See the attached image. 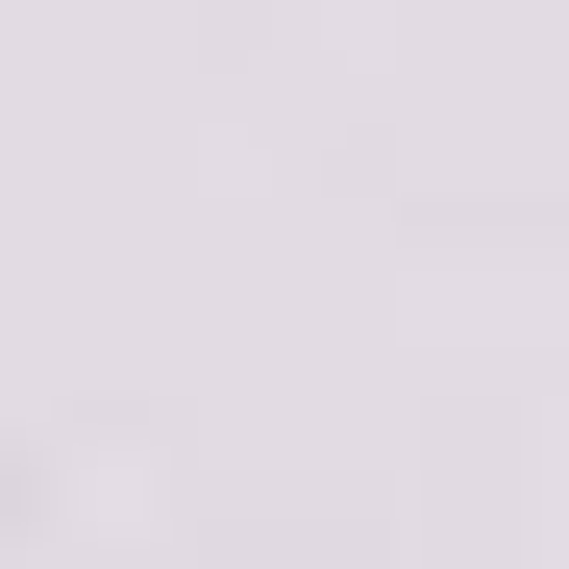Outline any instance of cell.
Wrapping results in <instances>:
<instances>
[]
</instances>
